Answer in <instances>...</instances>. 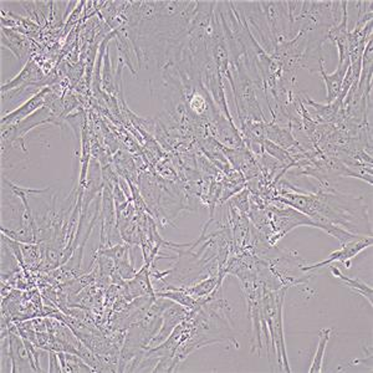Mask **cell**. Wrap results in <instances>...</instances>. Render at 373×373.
Segmentation results:
<instances>
[{
	"label": "cell",
	"mask_w": 373,
	"mask_h": 373,
	"mask_svg": "<svg viewBox=\"0 0 373 373\" xmlns=\"http://www.w3.org/2000/svg\"><path fill=\"white\" fill-rule=\"evenodd\" d=\"M1 43L4 46H8V49L14 53L16 58L19 60H26L29 54V41L25 39L24 36H20L11 30H6L3 28V36H1Z\"/></svg>",
	"instance_id": "6"
},
{
	"label": "cell",
	"mask_w": 373,
	"mask_h": 373,
	"mask_svg": "<svg viewBox=\"0 0 373 373\" xmlns=\"http://www.w3.org/2000/svg\"><path fill=\"white\" fill-rule=\"evenodd\" d=\"M350 59L338 64L337 69L333 71V74H328L325 71V61L320 60L318 63V71L323 76L325 87H326V104H333V101L337 99L338 96L342 91L343 81L345 76L347 74L348 67H350Z\"/></svg>",
	"instance_id": "4"
},
{
	"label": "cell",
	"mask_w": 373,
	"mask_h": 373,
	"mask_svg": "<svg viewBox=\"0 0 373 373\" xmlns=\"http://www.w3.org/2000/svg\"><path fill=\"white\" fill-rule=\"evenodd\" d=\"M333 328H323L318 333V345L316 352L313 356V361L310 367V373H321L323 371V360H325V352L328 347V341L331 338Z\"/></svg>",
	"instance_id": "7"
},
{
	"label": "cell",
	"mask_w": 373,
	"mask_h": 373,
	"mask_svg": "<svg viewBox=\"0 0 373 373\" xmlns=\"http://www.w3.org/2000/svg\"><path fill=\"white\" fill-rule=\"evenodd\" d=\"M58 353L54 351H49V371L50 372H63V368L60 367L61 364L58 362Z\"/></svg>",
	"instance_id": "8"
},
{
	"label": "cell",
	"mask_w": 373,
	"mask_h": 373,
	"mask_svg": "<svg viewBox=\"0 0 373 373\" xmlns=\"http://www.w3.org/2000/svg\"><path fill=\"white\" fill-rule=\"evenodd\" d=\"M50 91H51L50 87H44V89L39 91L35 96L30 97L29 99H26L24 104L19 106L18 109H15L14 111H11L9 114H5L4 117L1 119V127L19 124L23 119L29 117V116H31L34 112H36L38 109L44 107Z\"/></svg>",
	"instance_id": "3"
},
{
	"label": "cell",
	"mask_w": 373,
	"mask_h": 373,
	"mask_svg": "<svg viewBox=\"0 0 373 373\" xmlns=\"http://www.w3.org/2000/svg\"><path fill=\"white\" fill-rule=\"evenodd\" d=\"M330 266V270H331V274H333V278L338 279L342 281L343 285H346L348 288H351L352 291H355L356 293H360L362 295L364 298H367L369 303L372 305L373 303V290L369 285H367L366 283H363L361 279H351L348 278L347 275L341 273L340 269L333 266V264L328 265Z\"/></svg>",
	"instance_id": "5"
},
{
	"label": "cell",
	"mask_w": 373,
	"mask_h": 373,
	"mask_svg": "<svg viewBox=\"0 0 373 373\" xmlns=\"http://www.w3.org/2000/svg\"><path fill=\"white\" fill-rule=\"evenodd\" d=\"M372 245V237L371 235H358L356 238L346 242V243L341 244V249H338L336 252L330 254L328 259H325L320 263L311 264L308 265V263L303 265L301 268L303 273H308L315 269L323 268V266H328L330 264H333L335 261L343 264L345 268H351V260L356 258L358 254L362 253L364 249L369 248Z\"/></svg>",
	"instance_id": "1"
},
{
	"label": "cell",
	"mask_w": 373,
	"mask_h": 373,
	"mask_svg": "<svg viewBox=\"0 0 373 373\" xmlns=\"http://www.w3.org/2000/svg\"><path fill=\"white\" fill-rule=\"evenodd\" d=\"M10 361H11V372H38L35 361L24 341L20 340L16 333H10L9 336Z\"/></svg>",
	"instance_id": "2"
}]
</instances>
